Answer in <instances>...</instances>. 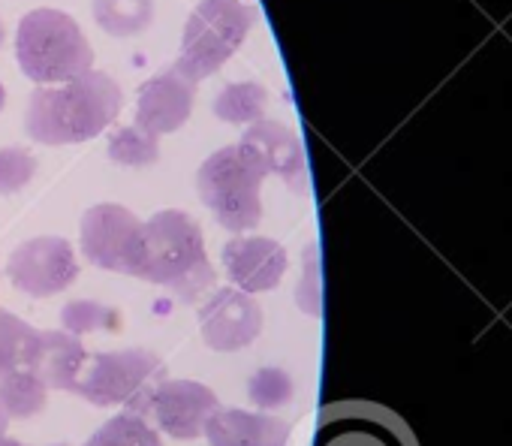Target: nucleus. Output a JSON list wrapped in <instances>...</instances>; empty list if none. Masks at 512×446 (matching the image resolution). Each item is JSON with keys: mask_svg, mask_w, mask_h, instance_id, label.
I'll use <instances>...</instances> for the list:
<instances>
[{"mask_svg": "<svg viewBox=\"0 0 512 446\" xmlns=\"http://www.w3.org/2000/svg\"><path fill=\"white\" fill-rule=\"evenodd\" d=\"M121 85L100 70H88L61 85H40L25 112V130L40 145H79L100 136L118 118Z\"/></svg>", "mask_w": 512, "mask_h": 446, "instance_id": "nucleus-1", "label": "nucleus"}, {"mask_svg": "<svg viewBox=\"0 0 512 446\" xmlns=\"http://www.w3.org/2000/svg\"><path fill=\"white\" fill-rule=\"evenodd\" d=\"M139 281L169 290L181 302H196L214 287V266L205 254V236L196 217L181 208L157 211L145 220Z\"/></svg>", "mask_w": 512, "mask_h": 446, "instance_id": "nucleus-2", "label": "nucleus"}, {"mask_svg": "<svg viewBox=\"0 0 512 446\" xmlns=\"http://www.w3.org/2000/svg\"><path fill=\"white\" fill-rule=\"evenodd\" d=\"M16 61L31 82L61 85L94 70V49L73 16L40 7L19 22Z\"/></svg>", "mask_w": 512, "mask_h": 446, "instance_id": "nucleus-3", "label": "nucleus"}, {"mask_svg": "<svg viewBox=\"0 0 512 446\" xmlns=\"http://www.w3.org/2000/svg\"><path fill=\"white\" fill-rule=\"evenodd\" d=\"M266 169L244 145H223L196 172V190L223 230L244 236L263 220Z\"/></svg>", "mask_w": 512, "mask_h": 446, "instance_id": "nucleus-4", "label": "nucleus"}, {"mask_svg": "<svg viewBox=\"0 0 512 446\" xmlns=\"http://www.w3.org/2000/svg\"><path fill=\"white\" fill-rule=\"evenodd\" d=\"M166 380V365L157 353L130 347L88 356L73 395L94 407H124V413L148 416L157 389Z\"/></svg>", "mask_w": 512, "mask_h": 446, "instance_id": "nucleus-5", "label": "nucleus"}, {"mask_svg": "<svg viewBox=\"0 0 512 446\" xmlns=\"http://www.w3.org/2000/svg\"><path fill=\"white\" fill-rule=\"evenodd\" d=\"M256 22L250 0H199L181 37L175 70L190 82L214 76L247 40Z\"/></svg>", "mask_w": 512, "mask_h": 446, "instance_id": "nucleus-6", "label": "nucleus"}, {"mask_svg": "<svg viewBox=\"0 0 512 446\" xmlns=\"http://www.w3.org/2000/svg\"><path fill=\"white\" fill-rule=\"evenodd\" d=\"M142 230L145 220H139L130 208L100 202L82 214L79 245L91 266L136 278L142 260Z\"/></svg>", "mask_w": 512, "mask_h": 446, "instance_id": "nucleus-7", "label": "nucleus"}, {"mask_svg": "<svg viewBox=\"0 0 512 446\" xmlns=\"http://www.w3.org/2000/svg\"><path fill=\"white\" fill-rule=\"evenodd\" d=\"M10 284L34 299H49L64 293L79 278V260L67 239L37 236L22 242L7 260Z\"/></svg>", "mask_w": 512, "mask_h": 446, "instance_id": "nucleus-8", "label": "nucleus"}, {"mask_svg": "<svg viewBox=\"0 0 512 446\" xmlns=\"http://www.w3.org/2000/svg\"><path fill=\"white\" fill-rule=\"evenodd\" d=\"M314 446H407L404 428L380 404L338 401L326 404Z\"/></svg>", "mask_w": 512, "mask_h": 446, "instance_id": "nucleus-9", "label": "nucleus"}, {"mask_svg": "<svg viewBox=\"0 0 512 446\" xmlns=\"http://www.w3.org/2000/svg\"><path fill=\"white\" fill-rule=\"evenodd\" d=\"M263 332V308L238 287H220L199 308V335L214 353H238Z\"/></svg>", "mask_w": 512, "mask_h": 446, "instance_id": "nucleus-10", "label": "nucleus"}, {"mask_svg": "<svg viewBox=\"0 0 512 446\" xmlns=\"http://www.w3.org/2000/svg\"><path fill=\"white\" fill-rule=\"evenodd\" d=\"M220 410V398L211 386L196 380H163L154 395L151 416L172 440H196L205 434L208 419Z\"/></svg>", "mask_w": 512, "mask_h": 446, "instance_id": "nucleus-11", "label": "nucleus"}, {"mask_svg": "<svg viewBox=\"0 0 512 446\" xmlns=\"http://www.w3.org/2000/svg\"><path fill=\"white\" fill-rule=\"evenodd\" d=\"M290 257L269 236H235L223 245V269L241 293H269L287 275Z\"/></svg>", "mask_w": 512, "mask_h": 446, "instance_id": "nucleus-12", "label": "nucleus"}, {"mask_svg": "<svg viewBox=\"0 0 512 446\" xmlns=\"http://www.w3.org/2000/svg\"><path fill=\"white\" fill-rule=\"evenodd\" d=\"M238 145H244L256 160H260L266 175L284 178V184L290 190H305L308 163H305L302 139L293 127H287L284 121L260 118L241 133Z\"/></svg>", "mask_w": 512, "mask_h": 446, "instance_id": "nucleus-13", "label": "nucleus"}, {"mask_svg": "<svg viewBox=\"0 0 512 446\" xmlns=\"http://www.w3.org/2000/svg\"><path fill=\"white\" fill-rule=\"evenodd\" d=\"M196 100V82L181 76L175 67L151 76L139 88V103H136V127L166 136L175 133L187 124Z\"/></svg>", "mask_w": 512, "mask_h": 446, "instance_id": "nucleus-14", "label": "nucleus"}, {"mask_svg": "<svg viewBox=\"0 0 512 446\" xmlns=\"http://www.w3.org/2000/svg\"><path fill=\"white\" fill-rule=\"evenodd\" d=\"M88 362V350L82 338L64 329H40L28 356V371L52 392H73L82 368Z\"/></svg>", "mask_w": 512, "mask_h": 446, "instance_id": "nucleus-15", "label": "nucleus"}, {"mask_svg": "<svg viewBox=\"0 0 512 446\" xmlns=\"http://www.w3.org/2000/svg\"><path fill=\"white\" fill-rule=\"evenodd\" d=\"M293 425L281 416L263 413V410H238V407H220L208 425L205 434L211 446H287Z\"/></svg>", "mask_w": 512, "mask_h": 446, "instance_id": "nucleus-16", "label": "nucleus"}, {"mask_svg": "<svg viewBox=\"0 0 512 446\" xmlns=\"http://www.w3.org/2000/svg\"><path fill=\"white\" fill-rule=\"evenodd\" d=\"M94 22L115 40L136 37L154 22V0H94Z\"/></svg>", "mask_w": 512, "mask_h": 446, "instance_id": "nucleus-17", "label": "nucleus"}, {"mask_svg": "<svg viewBox=\"0 0 512 446\" xmlns=\"http://www.w3.org/2000/svg\"><path fill=\"white\" fill-rule=\"evenodd\" d=\"M269 109V91L260 82H232L214 97V118L235 124V127H250L253 121L266 118Z\"/></svg>", "mask_w": 512, "mask_h": 446, "instance_id": "nucleus-18", "label": "nucleus"}, {"mask_svg": "<svg viewBox=\"0 0 512 446\" xmlns=\"http://www.w3.org/2000/svg\"><path fill=\"white\" fill-rule=\"evenodd\" d=\"M49 389L28 371L16 368L0 377V404H4L10 419H31L46 410Z\"/></svg>", "mask_w": 512, "mask_h": 446, "instance_id": "nucleus-19", "label": "nucleus"}, {"mask_svg": "<svg viewBox=\"0 0 512 446\" xmlns=\"http://www.w3.org/2000/svg\"><path fill=\"white\" fill-rule=\"evenodd\" d=\"M109 160L130 169H145L160 160V136L142 127H118L109 136Z\"/></svg>", "mask_w": 512, "mask_h": 446, "instance_id": "nucleus-20", "label": "nucleus"}, {"mask_svg": "<svg viewBox=\"0 0 512 446\" xmlns=\"http://www.w3.org/2000/svg\"><path fill=\"white\" fill-rule=\"evenodd\" d=\"M37 332L40 329H34L28 320L0 308V377L16 368H28V356L37 341Z\"/></svg>", "mask_w": 512, "mask_h": 446, "instance_id": "nucleus-21", "label": "nucleus"}, {"mask_svg": "<svg viewBox=\"0 0 512 446\" xmlns=\"http://www.w3.org/2000/svg\"><path fill=\"white\" fill-rule=\"evenodd\" d=\"M82 446H163L160 431L148 425V419L133 413H118L103 422Z\"/></svg>", "mask_w": 512, "mask_h": 446, "instance_id": "nucleus-22", "label": "nucleus"}, {"mask_svg": "<svg viewBox=\"0 0 512 446\" xmlns=\"http://www.w3.org/2000/svg\"><path fill=\"white\" fill-rule=\"evenodd\" d=\"M293 395H296L293 377L284 368H275V365L260 368L247 380V398H250L253 407H260L263 413L287 407L293 401Z\"/></svg>", "mask_w": 512, "mask_h": 446, "instance_id": "nucleus-23", "label": "nucleus"}, {"mask_svg": "<svg viewBox=\"0 0 512 446\" xmlns=\"http://www.w3.org/2000/svg\"><path fill=\"white\" fill-rule=\"evenodd\" d=\"M118 311L94 302V299H73L61 308V326L64 332L82 338L88 332H97V329H118Z\"/></svg>", "mask_w": 512, "mask_h": 446, "instance_id": "nucleus-24", "label": "nucleus"}, {"mask_svg": "<svg viewBox=\"0 0 512 446\" xmlns=\"http://www.w3.org/2000/svg\"><path fill=\"white\" fill-rule=\"evenodd\" d=\"M37 175V157L28 148H0V196L25 190Z\"/></svg>", "mask_w": 512, "mask_h": 446, "instance_id": "nucleus-25", "label": "nucleus"}, {"mask_svg": "<svg viewBox=\"0 0 512 446\" xmlns=\"http://www.w3.org/2000/svg\"><path fill=\"white\" fill-rule=\"evenodd\" d=\"M299 305L305 314L320 317V248L308 245L305 251V281L299 287Z\"/></svg>", "mask_w": 512, "mask_h": 446, "instance_id": "nucleus-26", "label": "nucleus"}, {"mask_svg": "<svg viewBox=\"0 0 512 446\" xmlns=\"http://www.w3.org/2000/svg\"><path fill=\"white\" fill-rule=\"evenodd\" d=\"M7 425H10V416H7L4 404H0V437H4V434H7Z\"/></svg>", "mask_w": 512, "mask_h": 446, "instance_id": "nucleus-27", "label": "nucleus"}, {"mask_svg": "<svg viewBox=\"0 0 512 446\" xmlns=\"http://www.w3.org/2000/svg\"><path fill=\"white\" fill-rule=\"evenodd\" d=\"M0 446H28V443H22V440H13V437H0Z\"/></svg>", "mask_w": 512, "mask_h": 446, "instance_id": "nucleus-28", "label": "nucleus"}, {"mask_svg": "<svg viewBox=\"0 0 512 446\" xmlns=\"http://www.w3.org/2000/svg\"><path fill=\"white\" fill-rule=\"evenodd\" d=\"M4 106H7V88L0 85V109H4Z\"/></svg>", "mask_w": 512, "mask_h": 446, "instance_id": "nucleus-29", "label": "nucleus"}, {"mask_svg": "<svg viewBox=\"0 0 512 446\" xmlns=\"http://www.w3.org/2000/svg\"><path fill=\"white\" fill-rule=\"evenodd\" d=\"M4 37H7V31H4V19H0V49H4Z\"/></svg>", "mask_w": 512, "mask_h": 446, "instance_id": "nucleus-30", "label": "nucleus"}, {"mask_svg": "<svg viewBox=\"0 0 512 446\" xmlns=\"http://www.w3.org/2000/svg\"><path fill=\"white\" fill-rule=\"evenodd\" d=\"M55 446H67V443H55Z\"/></svg>", "mask_w": 512, "mask_h": 446, "instance_id": "nucleus-31", "label": "nucleus"}]
</instances>
